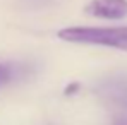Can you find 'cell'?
Returning <instances> with one entry per match:
<instances>
[{
  "label": "cell",
  "mask_w": 127,
  "mask_h": 125,
  "mask_svg": "<svg viewBox=\"0 0 127 125\" xmlns=\"http://www.w3.org/2000/svg\"><path fill=\"white\" fill-rule=\"evenodd\" d=\"M59 40L67 43L98 45L127 51V26L101 27V26H70L57 33Z\"/></svg>",
  "instance_id": "1"
},
{
  "label": "cell",
  "mask_w": 127,
  "mask_h": 125,
  "mask_svg": "<svg viewBox=\"0 0 127 125\" xmlns=\"http://www.w3.org/2000/svg\"><path fill=\"white\" fill-rule=\"evenodd\" d=\"M84 10L100 19H124L127 17V0H91Z\"/></svg>",
  "instance_id": "2"
},
{
  "label": "cell",
  "mask_w": 127,
  "mask_h": 125,
  "mask_svg": "<svg viewBox=\"0 0 127 125\" xmlns=\"http://www.w3.org/2000/svg\"><path fill=\"white\" fill-rule=\"evenodd\" d=\"M103 94L106 96V100H110L112 103L127 108V82L112 81V82H108L103 87Z\"/></svg>",
  "instance_id": "3"
},
{
  "label": "cell",
  "mask_w": 127,
  "mask_h": 125,
  "mask_svg": "<svg viewBox=\"0 0 127 125\" xmlns=\"http://www.w3.org/2000/svg\"><path fill=\"white\" fill-rule=\"evenodd\" d=\"M10 75H12L10 69H9L7 65L0 63V86H3V84L9 82V81H10Z\"/></svg>",
  "instance_id": "4"
},
{
  "label": "cell",
  "mask_w": 127,
  "mask_h": 125,
  "mask_svg": "<svg viewBox=\"0 0 127 125\" xmlns=\"http://www.w3.org/2000/svg\"><path fill=\"white\" fill-rule=\"evenodd\" d=\"M77 86H79V84H69V86H67L69 89H65V94H69V93H74V91H77Z\"/></svg>",
  "instance_id": "5"
},
{
  "label": "cell",
  "mask_w": 127,
  "mask_h": 125,
  "mask_svg": "<svg viewBox=\"0 0 127 125\" xmlns=\"http://www.w3.org/2000/svg\"><path fill=\"white\" fill-rule=\"evenodd\" d=\"M115 125H127V120H119Z\"/></svg>",
  "instance_id": "6"
}]
</instances>
